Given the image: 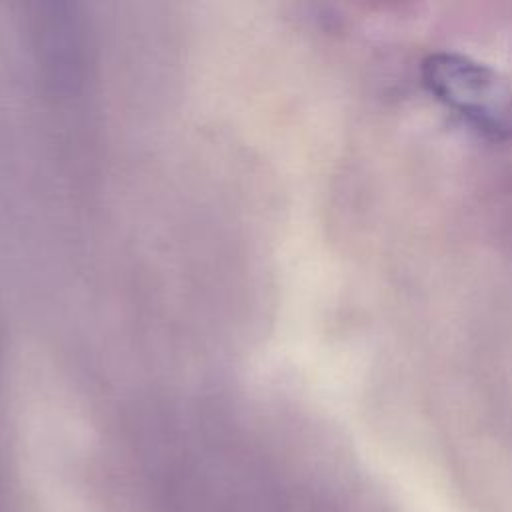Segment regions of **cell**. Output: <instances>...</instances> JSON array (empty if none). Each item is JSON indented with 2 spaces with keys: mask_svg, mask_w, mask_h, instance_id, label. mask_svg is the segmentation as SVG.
Wrapping results in <instances>:
<instances>
[{
  "mask_svg": "<svg viewBox=\"0 0 512 512\" xmlns=\"http://www.w3.org/2000/svg\"><path fill=\"white\" fill-rule=\"evenodd\" d=\"M424 88L478 134L512 142V86L490 64L468 54L440 50L420 64Z\"/></svg>",
  "mask_w": 512,
  "mask_h": 512,
  "instance_id": "6da1fadb",
  "label": "cell"
}]
</instances>
